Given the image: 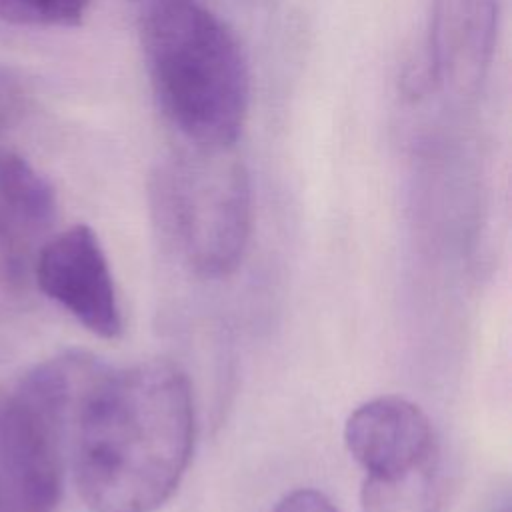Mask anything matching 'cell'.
<instances>
[{
  "instance_id": "cell-1",
  "label": "cell",
  "mask_w": 512,
  "mask_h": 512,
  "mask_svg": "<svg viewBox=\"0 0 512 512\" xmlns=\"http://www.w3.org/2000/svg\"><path fill=\"white\" fill-rule=\"evenodd\" d=\"M192 442V396L178 366H108L70 438L78 494L92 512H152L178 488Z\"/></svg>"
},
{
  "instance_id": "cell-2",
  "label": "cell",
  "mask_w": 512,
  "mask_h": 512,
  "mask_svg": "<svg viewBox=\"0 0 512 512\" xmlns=\"http://www.w3.org/2000/svg\"><path fill=\"white\" fill-rule=\"evenodd\" d=\"M140 46L158 108L182 140L234 146L250 102L234 30L196 0H172L142 10Z\"/></svg>"
},
{
  "instance_id": "cell-3",
  "label": "cell",
  "mask_w": 512,
  "mask_h": 512,
  "mask_svg": "<svg viewBox=\"0 0 512 512\" xmlns=\"http://www.w3.org/2000/svg\"><path fill=\"white\" fill-rule=\"evenodd\" d=\"M104 368L64 352L0 388V512H58L72 430Z\"/></svg>"
},
{
  "instance_id": "cell-4",
  "label": "cell",
  "mask_w": 512,
  "mask_h": 512,
  "mask_svg": "<svg viewBox=\"0 0 512 512\" xmlns=\"http://www.w3.org/2000/svg\"><path fill=\"white\" fill-rule=\"evenodd\" d=\"M148 196L160 238L192 272L220 278L240 264L252 194L232 146L184 144L168 152L152 170Z\"/></svg>"
},
{
  "instance_id": "cell-5",
  "label": "cell",
  "mask_w": 512,
  "mask_h": 512,
  "mask_svg": "<svg viewBox=\"0 0 512 512\" xmlns=\"http://www.w3.org/2000/svg\"><path fill=\"white\" fill-rule=\"evenodd\" d=\"M32 282L100 338L122 332V312L104 248L86 224H74L42 246Z\"/></svg>"
},
{
  "instance_id": "cell-6",
  "label": "cell",
  "mask_w": 512,
  "mask_h": 512,
  "mask_svg": "<svg viewBox=\"0 0 512 512\" xmlns=\"http://www.w3.org/2000/svg\"><path fill=\"white\" fill-rule=\"evenodd\" d=\"M52 184L22 156L0 150V278L10 288L32 282L56 222Z\"/></svg>"
},
{
  "instance_id": "cell-7",
  "label": "cell",
  "mask_w": 512,
  "mask_h": 512,
  "mask_svg": "<svg viewBox=\"0 0 512 512\" xmlns=\"http://www.w3.org/2000/svg\"><path fill=\"white\" fill-rule=\"evenodd\" d=\"M498 0H432L430 72L452 102H470L490 68Z\"/></svg>"
},
{
  "instance_id": "cell-8",
  "label": "cell",
  "mask_w": 512,
  "mask_h": 512,
  "mask_svg": "<svg viewBox=\"0 0 512 512\" xmlns=\"http://www.w3.org/2000/svg\"><path fill=\"white\" fill-rule=\"evenodd\" d=\"M344 442L366 476L400 474L440 456L428 416L400 396L360 404L344 424Z\"/></svg>"
},
{
  "instance_id": "cell-9",
  "label": "cell",
  "mask_w": 512,
  "mask_h": 512,
  "mask_svg": "<svg viewBox=\"0 0 512 512\" xmlns=\"http://www.w3.org/2000/svg\"><path fill=\"white\" fill-rule=\"evenodd\" d=\"M440 456L392 476H366L362 512H436Z\"/></svg>"
},
{
  "instance_id": "cell-10",
  "label": "cell",
  "mask_w": 512,
  "mask_h": 512,
  "mask_svg": "<svg viewBox=\"0 0 512 512\" xmlns=\"http://www.w3.org/2000/svg\"><path fill=\"white\" fill-rule=\"evenodd\" d=\"M92 0H0V18L20 26H76Z\"/></svg>"
},
{
  "instance_id": "cell-11",
  "label": "cell",
  "mask_w": 512,
  "mask_h": 512,
  "mask_svg": "<svg viewBox=\"0 0 512 512\" xmlns=\"http://www.w3.org/2000/svg\"><path fill=\"white\" fill-rule=\"evenodd\" d=\"M24 102L26 92L20 78L12 70L0 66V134L18 120Z\"/></svg>"
},
{
  "instance_id": "cell-12",
  "label": "cell",
  "mask_w": 512,
  "mask_h": 512,
  "mask_svg": "<svg viewBox=\"0 0 512 512\" xmlns=\"http://www.w3.org/2000/svg\"><path fill=\"white\" fill-rule=\"evenodd\" d=\"M272 512H338V510L322 492L312 488H300L286 494Z\"/></svg>"
},
{
  "instance_id": "cell-13",
  "label": "cell",
  "mask_w": 512,
  "mask_h": 512,
  "mask_svg": "<svg viewBox=\"0 0 512 512\" xmlns=\"http://www.w3.org/2000/svg\"><path fill=\"white\" fill-rule=\"evenodd\" d=\"M490 512H508V496L502 494L500 498H496V502L492 504Z\"/></svg>"
},
{
  "instance_id": "cell-14",
  "label": "cell",
  "mask_w": 512,
  "mask_h": 512,
  "mask_svg": "<svg viewBox=\"0 0 512 512\" xmlns=\"http://www.w3.org/2000/svg\"><path fill=\"white\" fill-rule=\"evenodd\" d=\"M130 2H134V4L142 6V10H146V8H152V6H158L164 2H172V0H130Z\"/></svg>"
}]
</instances>
